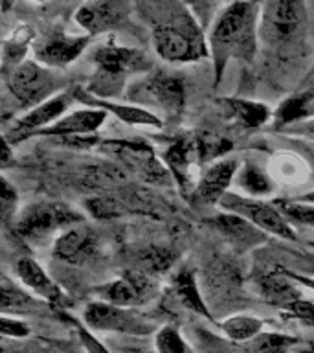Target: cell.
<instances>
[{
	"label": "cell",
	"instance_id": "obj_22",
	"mask_svg": "<svg viewBox=\"0 0 314 353\" xmlns=\"http://www.w3.org/2000/svg\"><path fill=\"white\" fill-rule=\"evenodd\" d=\"M107 116L109 114L105 110L85 107V109L74 110L70 114H65L55 123L39 131L37 137H50L55 140L68 137H92V134H98L99 127L103 125Z\"/></svg>",
	"mask_w": 314,
	"mask_h": 353
},
{
	"label": "cell",
	"instance_id": "obj_25",
	"mask_svg": "<svg viewBox=\"0 0 314 353\" xmlns=\"http://www.w3.org/2000/svg\"><path fill=\"white\" fill-rule=\"evenodd\" d=\"M35 35L37 33L32 24H19L6 35L4 44H2V72L4 74L26 61Z\"/></svg>",
	"mask_w": 314,
	"mask_h": 353
},
{
	"label": "cell",
	"instance_id": "obj_48",
	"mask_svg": "<svg viewBox=\"0 0 314 353\" xmlns=\"http://www.w3.org/2000/svg\"><path fill=\"white\" fill-rule=\"evenodd\" d=\"M308 263H311V272H313L314 274V256H311V254H308Z\"/></svg>",
	"mask_w": 314,
	"mask_h": 353
},
{
	"label": "cell",
	"instance_id": "obj_4",
	"mask_svg": "<svg viewBox=\"0 0 314 353\" xmlns=\"http://www.w3.org/2000/svg\"><path fill=\"white\" fill-rule=\"evenodd\" d=\"M85 221L79 212L57 201H39L28 204L13 221V230L24 241L37 245L48 237L59 236L68 226Z\"/></svg>",
	"mask_w": 314,
	"mask_h": 353
},
{
	"label": "cell",
	"instance_id": "obj_32",
	"mask_svg": "<svg viewBox=\"0 0 314 353\" xmlns=\"http://www.w3.org/2000/svg\"><path fill=\"white\" fill-rule=\"evenodd\" d=\"M154 350L156 353H195L186 339L182 336L178 327L173 324L162 325L154 333Z\"/></svg>",
	"mask_w": 314,
	"mask_h": 353
},
{
	"label": "cell",
	"instance_id": "obj_41",
	"mask_svg": "<svg viewBox=\"0 0 314 353\" xmlns=\"http://www.w3.org/2000/svg\"><path fill=\"white\" fill-rule=\"evenodd\" d=\"M292 145H294V149H296V153L305 159L308 170L314 171V142L302 140V138H294Z\"/></svg>",
	"mask_w": 314,
	"mask_h": 353
},
{
	"label": "cell",
	"instance_id": "obj_10",
	"mask_svg": "<svg viewBox=\"0 0 314 353\" xmlns=\"http://www.w3.org/2000/svg\"><path fill=\"white\" fill-rule=\"evenodd\" d=\"M131 98L136 99L138 103L153 101L165 118L178 120L186 105V85L180 76L156 72L132 87Z\"/></svg>",
	"mask_w": 314,
	"mask_h": 353
},
{
	"label": "cell",
	"instance_id": "obj_19",
	"mask_svg": "<svg viewBox=\"0 0 314 353\" xmlns=\"http://www.w3.org/2000/svg\"><path fill=\"white\" fill-rule=\"evenodd\" d=\"M162 159L165 162V168L169 170L176 184L180 186V190L187 192L191 186V179L195 175V168L200 162V154H198L197 140L195 134L193 137H180L173 140V142L165 148L162 153ZM193 192V186H191Z\"/></svg>",
	"mask_w": 314,
	"mask_h": 353
},
{
	"label": "cell",
	"instance_id": "obj_9",
	"mask_svg": "<svg viewBox=\"0 0 314 353\" xmlns=\"http://www.w3.org/2000/svg\"><path fill=\"white\" fill-rule=\"evenodd\" d=\"M158 280L156 276L147 274L140 269H129L121 272L120 278L94 287V292L99 300L121 307H138L149 303L158 294Z\"/></svg>",
	"mask_w": 314,
	"mask_h": 353
},
{
	"label": "cell",
	"instance_id": "obj_1",
	"mask_svg": "<svg viewBox=\"0 0 314 353\" xmlns=\"http://www.w3.org/2000/svg\"><path fill=\"white\" fill-rule=\"evenodd\" d=\"M259 8L255 2L231 0L219 11L208 32L209 57L213 61L215 87L222 79L231 59L250 61L258 54Z\"/></svg>",
	"mask_w": 314,
	"mask_h": 353
},
{
	"label": "cell",
	"instance_id": "obj_8",
	"mask_svg": "<svg viewBox=\"0 0 314 353\" xmlns=\"http://www.w3.org/2000/svg\"><path fill=\"white\" fill-rule=\"evenodd\" d=\"M219 206L224 212L241 215L270 236L286 239V241H296L297 239L296 230L292 228L291 221L286 219L275 203H264L261 199L228 192L224 197L220 199Z\"/></svg>",
	"mask_w": 314,
	"mask_h": 353
},
{
	"label": "cell",
	"instance_id": "obj_39",
	"mask_svg": "<svg viewBox=\"0 0 314 353\" xmlns=\"http://www.w3.org/2000/svg\"><path fill=\"white\" fill-rule=\"evenodd\" d=\"M283 313L297 320V322H303L305 325L314 327V302H311L307 298H300L296 302H292L289 307L283 309Z\"/></svg>",
	"mask_w": 314,
	"mask_h": 353
},
{
	"label": "cell",
	"instance_id": "obj_16",
	"mask_svg": "<svg viewBox=\"0 0 314 353\" xmlns=\"http://www.w3.org/2000/svg\"><path fill=\"white\" fill-rule=\"evenodd\" d=\"M98 254V236L81 221L68 226L54 239V256L70 265H83Z\"/></svg>",
	"mask_w": 314,
	"mask_h": 353
},
{
	"label": "cell",
	"instance_id": "obj_26",
	"mask_svg": "<svg viewBox=\"0 0 314 353\" xmlns=\"http://www.w3.org/2000/svg\"><path fill=\"white\" fill-rule=\"evenodd\" d=\"M43 303L39 302L35 294H30V291H24L21 285H17L15 281L2 276L0 281V307L2 314H19L28 313L32 309H39Z\"/></svg>",
	"mask_w": 314,
	"mask_h": 353
},
{
	"label": "cell",
	"instance_id": "obj_27",
	"mask_svg": "<svg viewBox=\"0 0 314 353\" xmlns=\"http://www.w3.org/2000/svg\"><path fill=\"white\" fill-rule=\"evenodd\" d=\"M233 184L242 192H247L248 197L255 199L270 195L275 190V182L270 176V173L261 170L259 165L250 164V162L239 168V173H237Z\"/></svg>",
	"mask_w": 314,
	"mask_h": 353
},
{
	"label": "cell",
	"instance_id": "obj_35",
	"mask_svg": "<svg viewBox=\"0 0 314 353\" xmlns=\"http://www.w3.org/2000/svg\"><path fill=\"white\" fill-rule=\"evenodd\" d=\"M275 204L289 221L314 228V204L302 203L297 199H291V201L281 199V201H275Z\"/></svg>",
	"mask_w": 314,
	"mask_h": 353
},
{
	"label": "cell",
	"instance_id": "obj_42",
	"mask_svg": "<svg viewBox=\"0 0 314 353\" xmlns=\"http://www.w3.org/2000/svg\"><path fill=\"white\" fill-rule=\"evenodd\" d=\"M286 272H289V274H291L292 278L300 283V285L314 292V274H303V272H296V270H289V269H286Z\"/></svg>",
	"mask_w": 314,
	"mask_h": 353
},
{
	"label": "cell",
	"instance_id": "obj_50",
	"mask_svg": "<svg viewBox=\"0 0 314 353\" xmlns=\"http://www.w3.org/2000/svg\"><path fill=\"white\" fill-rule=\"evenodd\" d=\"M33 2H44V0H33Z\"/></svg>",
	"mask_w": 314,
	"mask_h": 353
},
{
	"label": "cell",
	"instance_id": "obj_31",
	"mask_svg": "<svg viewBox=\"0 0 314 353\" xmlns=\"http://www.w3.org/2000/svg\"><path fill=\"white\" fill-rule=\"evenodd\" d=\"M195 140H197L198 154H200V162L202 164H213L217 160L224 159L226 153H230L231 145L233 143L226 138L219 137L211 131H204L195 134Z\"/></svg>",
	"mask_w": 314,
	"mask_h": 353
},
{
	"label": "cell",
	"instance_id": "obj_12",
	"mask_svg": "<svg viewBox=\"0 0 314 353\" xmlns=\"http://www.w3.org/2000/svg\"><path fill=\"white\" fill-rule=\"evenodd\" d=\"M74 99H76L74 88H70V90H65V92H59L54 98H50L44 103L35 105L11 125L10 131L4 132V140L10 142L11 145H15L28 138L37 137L39 131L46 129L66 114V109L70 107Z\"/></svg>",
	"mask_w": 314,
	"mask_h": 353
},
{
	"label": "cell",
	"instance_id": "obj_45",
	"mask_svg": "<svg viewBox=\"0 0 314 353\" xmlns=\"http://www.w3.org/2000/svg\"><path fill=\"white\" fill-rule=\"evenodd\" d=\"M2 353H33L32 350H26V347H10L8 344H4L2 346Z\"/></svg>",
	"mask_w": 314,
	"mask_h": 353
},
{
	"label": "cell",
	"instance_id": "obj_17",
	"mask_svg": "<svg viewBox=\"0 0 314 353\" xmlns=\"http://www.w3.org/2000/svg\"><path fill=\"white\" fill-rule=\"evenodd\" d=\"M74 96L76 101L83 103L85 107H94V109L105 110L107 114L116 116L118 120L127 123V125H136V127H164V120L160 118L156 112L145 109L142 105H131V103H121V101H114V99H105L98 98L83 87L74 88Z\"/></svg>",
	"mask_w": 314,
	"mask_h": 353
},
{
	"label": "cell",
	"instance_id": "obj_46",
	"mask_svg": "<svg viewBox=\"0 0 314 353\" xmlns=\"http://www.w3.org/2000/svg\"><path fill=\"white\" fill-rule=\"evenodd\" d=\"M297 201H302V203H311L314 204V190L313 192L308 193H303V195H300V197H296Z\"/></svg>",
	"mask_w": 314,
	"mask_h": 353
},
{
	"label": "cell",
	"instance_id": "obj_11",
	"mask_svg": "<svg viewBox=\"0 0 314 353\" xmlns=\"http://www.w3.org/2000/svg\"><path fill=\"white\" fill-rule=\"evenodd\" d=\"M101 151L112 154L114 159L121 160V164L131 168L134 173L149 182L156 184H169V170L162 165L153 148L143 142H129V140H107L101 142Z\"/></svg>",
	"mask_w": 314,
	"mask_h": 353
},
{
	"label": "cell",
	"instance_id": "obj_29",
	"mask_svg": "<svg viewBox=\"0 0 314 353\" xmlns=\"http://www.w3.org/2000/svg\"><path fill=\"white\" fill-rule=\"evenodd\" d=\"M297 342H300V339H296V336L263 331L261 335H258L247 344H242V350H244V353H289Z\"/></svg>",
	"mask_w": 314,
	"mask_h": 353
},
{
	"label": "cell",
	"instance_id": "obj_37",
	"mask_svg": "<svg viewBox=\"0 0 314 353\" xmlns=\"http://www.w3.org/2000/svg\"><path fill=\"white\" fill-rule=\"evenodd\" d=\"M182 4L186 6L187 10L191 11L193 17L200 22V26H211L215 15V6L217 0H180Z\"/></svg>",
	"mask_w": 314,
	"mask_h": 353
},
{
	"label": "cell",
	"instance_id": "obj_23",
	"mask_svg": "<svg viewBox=\"0 0 314 353\" xmlns=\"http://www.w3.org/2000/svg\"><path fill=\"white\" fill-rule=\"evenodd\" d=\"M219 105L224 110L226 118L242 129H259L274 118L272 109L261 101L242 98H222L219 99Z\"/></svg>",
	"mask_w": 314,
	"mask_h": 353
},
{
	"label": "cell",
	"instance_id": "obj_49",
	"mask_svg": "<svg viewBox=\"0 0 314 353\" xmlns=\"http://www.w3.org/2000/svg\"><path fill=\"white\" fill-rule=\"evenodd\" d=\"M307 247H308V248H313V250H314V241H308V243H307Z\"/></svg>",
	"mask_w": 314,
	"mask_h": 353
},
{
	"label": "cell",
	"instance_id": "obj_21",
	"mask_svg": "<svg viewBox=\"0 0 314 353\" xmlns=\"http://www.w3.org/2000/svg\"><path fill=\"white\" fill-rule=\"evenodd\" d=\"M15 274L21 280V283L32 291L39 300L48 302L50 305H55L57 309H63V303L66 302L65 291L61 289L59 283L52 280V276L41 267V265L32 258H21L15 265Z\"/></svg>",
	"mask_w": 314,
	"mask_h": 353
},
{
	"label": "cell",
	"instance_id": "obj_20",
	"mask_svg": "<svg viewBox=\"0 0 314 353\" xmlns=\"http://www.w3.org/2000/svg\"><path fill=\"white\" fill-rule=\"evenodd\" d=\"M253 285L264 302L280 309L289 307L292 302L303 298L302 285L283 267L258 274L253 278Z\"/></svg>",
	"mask_w": 314,
	"mask_h": 353
},
{
	"label": "cell",
	"instance_id": "obj_44",
	"mask_svg": "<svg viewBox=\"0 0 314 353\" xmlns=\"http://www.w3.org/2000/svg\"><path fill=\"white\" fill-rule=\"evenodd\" d=\"M11 164V143L2 140V168H8Z\"/></svg>",
	"mask_w": 314,
	"mask_h": 353
},
{
	"label": "cell",
	"instance_id": "obj_40",
	"mask_svg": "<svg viewBox=\"0 0 314 353\" xmlns=\"http://www.w3.org/2000/svg\"><path fill=\"white\" fill-rule=\"evenodd\" d=\"M285 131L289 132V134H294L296 138H302V140L314 142V118L297 121V123H294V125L286 127Z\"/></svg>",
	"mask_w": 314,
	"mask_h": 353
},
{
	"label": "cell",
	"instance_id": "obj_3",
	"mask_svg": "<svg viewBox=\"0 0 314 353\" xmlns=\"http://www.w3.org/2000/svg\"><path fill=\"white\" fill-rule=\"evenodd\" d=\"M92 59L96 72L85 88L94 96L105 99L118 96L129 76L143 74L153 68V61L149 59L145 52L114 41H107L94 50Z\"/></svg>",
	"mask_w": 314,
	"mask_h": 353
},
{
	"label": "cell",
	"instance_id": "obj_5",
	"mask_svg": "<svg viewBox=\"0 0 314 353\" xmlns=\"http://www.w3.org/2000/svg\"><path fill=\"white\" fill-rule=\"evenodd\" d=\"M307 22V0H264L259 13V41L270 48L291 46Z\"/></svg>",
	"mask_w": 314,
	"mask_h": 353
},
{
	"label": "cell",
	"instance_id": "obj_34",
	"mask_svg": "<svg viewBox=\"0 0 314 353\" xmlns=\"http://www.w3.org/2000/svg\"><path fill=\"white\" fill-rule=\"evenodd\" d=\"M85 208L96 219H114V217H121L127 214L125 204H121L120 201H116L114 197H109V195L87 199Z\"/></svg>",
	"mask_w": 314,
	"mask_h": 353
},
{
	"label": "cell",
	"instance_id": "obj_36",
	"mask_svg": "<svg viewBox=\"0 0 314 353\" xmlns=\"http://www.w3.org/2000/svg\"><path fill=\"white\" fill-rule=\"evenodd\" d=\"M17 204H19L17 188L8 181V176H2V188H0V215H2L4 223L15 221Z\"/></svg>",
	"mask_w": 314,
	"mask_h": 353
},
{
	"label": "cell",
	"instance_id": "obj_43",
	"mask_svg": "<svg viewBox=\"0 0 314 353\" xmlns=\"http://www.w3.org/2000/svg\"><path fill=\"white\" fill-rule=\"evenodd\" d=\"M297 92L308 94V96L314 99V61H313V66H311V70H308L307 77H305V79L302 81V85L297 87Z\"/></svg>",
	"mask_w": 314,
	"mask_h": 353
},
{
	"label": "cell",
	"instance_id": "obj_15",
	"mask_svg": "<svg viewBox=\"0 0 314 353\" xmlns=\"http://www.w3.org/2000/svg\"><path fill=\"white\" fill-rule=\"evenodd\" d=\"M239 168H241L239 160L226 159V157L209 164L195 182L191 192L193 203L219 204L220 199L224 197L231 184L236 182Z\"/></svg>",
	"mask_w": 314,
	"mask_h": 353
},
{
	"label": "cell",
	"instance_id": "obj_28",
	"mask_svg": "<svg viewBox=\"0 0 314 353\" xmlns=\"http://www.w3.org/2000/svg\"><path fill=\"white\" fill-rule=\"evenodd\" d=\"M219 327L230 341L247 344L263 333V320L253 314H231L220 322Z\"/></svg>",
	"mask_w": 314,
	"mask_h": 353
},
{
	"label": "cell",
	"instance_id": "obj_6",
	"mask_svg": "<svg viewBox=\"0 0 314 353\" xmlns=\"http://www.w3.org/2000/svg\"><path fill=\"white\" fill-rule=\"evenodd\" d=\"M4 79L11 96L26 107L48 101L66 85V79L61 74H55L54 68L41 65L35 59H26L11 68L4 74Z\"/></svg>",
	"mask_w": 314,
	"mask_h": 353
},
{
	"label": "cell",
	"instance_id": "obj_18",
	"mask_svg": "<svg viewBox=\"0 0 314 353\" xmlns=\"http://www.w3.org/2000/svg\"><path fill=\"white\" fill-rule=\"evenodd\" d=\"M206 225L222 234L226 241L230 243L237 252H248V250H252V248L266 241V232L252 225L250 221L241 217V215L231 214V212H222L219 215L208 217Z\"/></svg>",
	"mask_w": 314,
	"mask_h": 353
},
{
	"label": "cell",
	"instance_id": "obj_33",
	"mask_svg": "<svg viewBox=\"0 0 314 353\" xmlns=\"http://www.w3.org/2000/svg\"><path fill=\"white\" fill-rule=\"evenodd\" d=\"M57 316H59L61 320H65L66 324H70L72 327L76 330L77 339H79L81 346L85 347V352L87 353H112L109 347L105 346L103 342L99 341L98 336L94 335V331L90 330L85 322H81V320L77 319V316H72V314H68L66 311H63V309L57 311Z\"/></svg>",
	"mask_w": 314,
	"mask_h": 353
},
{
	"label": "cell",
	"instance_id": "obj_30",
	"mask_svg": "<svg viewBox=\"0 0 314 353\" xmlns=\"http://www.w3.org/2000/svg\"><path fill=\"white\" fill-rule=\"evenodd\" d=\"M176 258L178 256L171 248L149 247L142 250L140 256H138V269L153 276L164 274V272H167L173 267Z\"/></svg>",
	"mask_w": 314,
	"mask_h": 353
},
{
	"label": "cell",
	"instance_id": "obj_2",
	"mask_svg": "<svg viewBox=\"0 0 314 353\" xmlns=\"http://www.w3.org/2000/svg\"><path fill=\"white\" fill-rule=\"evenodd\" d=\"M153 46L158 57L173 65H186L209 55L204 28L186 6H162V17L153 24Z\"/></svg>",
	"mask_w": 314,
	"mask_h": 353
},
{
	"label": "cell",
	"instance_id": "obj_7",
	"mask_svg": "<svg viewBox=\"0 0 314 353\" xmlns=\"http://www.w3.org/2000/svg\"><path fill=\"white\" fill-rule=\"evenodd\" d=\"M83 322L92 331L120 333L127 336H147L156 333V327L134 307L112 305L103 300H94L83 311Z\"/></svg>",
	"mask_w": 314,
	"mask_h": 353
},
{
	"label": "cell",
	"instance_id": "obj_13",
	"mask_svg": "<svg viewBox=\"0 0 314 353\" xmlns=\"http://www.w3.org/2000/svg\"><path fill=\"white\" fill-rule=\"evenodd\" d=\"M129 15H131L129 0H87L79 6L74 19L87 32V35L96 37L121 28Z\"/></svg>",
	"mask_w": 314,
	"mask_h": 353
},
{
	"label": "cell",
	"instance_id": "obj_47",
	"mask_svg": "<svg viewBox=\"0 0 314 353\" xmlns=\"http://www.w3.org/2000/svg\"><path fill=\"white\" fill-rule=\"evenodd\" d=\"M118 353H149V352H145V350H142V347L127 346V347H121V350Z\"/></svg>",
	"mask_w": 314,
	"mask_h": 353
},
{
	"label": "cell",
	"instance_id": "obj_24",
	"mask_svg": "<svg viewBox=\"0 0 314 353\" xmlns=\"http://www.w3.org/2000/svg\"><path fill=\"white\" fill-rule=\"evenodd\" d=\"M171 292L173 296L180 302V305L191 313H197L200 316H204L209 322H213V316L209 313L208 305L204 302L202 294H200V289H198L197 278H195V272L193 270H180L178 274L175 276V280L171 281Z\"/></svg>",
	"mask_w": 314,
	"mask_h": 353
},
{
	"label": "cell",
	"instance_id": "obj_38",
	"mask_svg": "<svg viewBox=\"0 0 314 353\" xmlns=\"http://www.w3.org/2000/svg\"><path fill=\"white\" fill-rule=\"evenodd\" d=\"M32 333V327L15 314H2L0 319V335L4 339H26Z\"/></svg>",
	"mask_w": 314,
	"mask_h": 353
},
{
	"label": "cell",
	"instance_id": "obj_14",
	"mask_svg": "<svg viewBox=\"0 0 314 353\" xmlns=\"http://www.w3.org/2000/svg\"><path fill=\"white\" fill-rule=\"evenodd\" d=\"M90 41H92L90 35L74 37L68 33L55 32L46 35L39 44H35L33 54H35V61H39L41 65L54 68V70H63L87 50Z\"/></svg>",
	"mask_w": 314,
	"mask_h": 353
}]
</instances>
